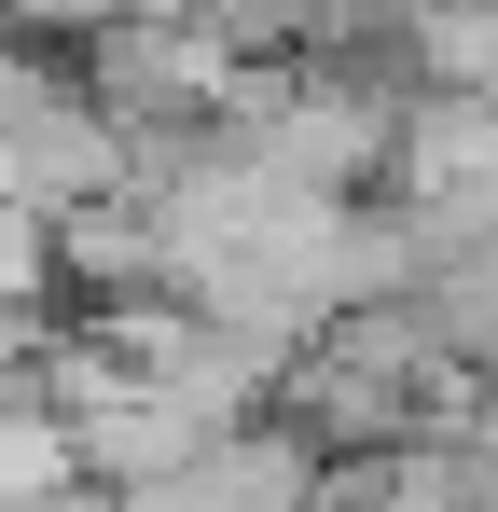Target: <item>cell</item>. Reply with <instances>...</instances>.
I'll return each mask as SVG.
<instances>
[{
  "instance_id": "6da1fadb",
  "label": "cell",
  "mask_w": 498,
  "mask_h": 512,
  "mask_svg": "<svg viewBox=\"0 0 498 512\" xmlns=\"http://www.w3.org/2000/svg\"><path fill=\"white\" fill-rule=\"evenodd\" d=\"M236 42H208L180 0H125V14H97L70 42V84L97 97V125H208L222 97H236Z\"/></svg>"
},
{
  "instance_id": "7a4b0ae2",
  "label": "cell",
  "mask_w": 498,
  "mask_h": 512,
  "mask_svg": "<svg viewBox=\"0 0 498 512\" xmlns=\"http://www.w3.org/2000/svg\"><path fill=\"white\" fill-rule=\"evenodd\" d=\"M319 457L291 443L277 416H249V429H208L180 471H153V485H125V512H319Z\"/></svg>"
},
{
  "instance_id": "3957f363",
  "label": "cell",
  "mask_w": 498,
  "mask_h": 512,
  "mask_svg": "<svg viewBox=\"0 0 498 512\" xmlns=\"http://www.w3.org/2000/svg\"><path fill=\"white\" fill-rule=\"evenodd\" d=\"M83 485V457H70V429H56V402H0V512H42V499H70Z\"/></svg>"
},
{
  "instance_id": "277c9868",
  "label": "cell",
  "mask_w": 498,
  "mask_h": 512,
  "mask_svg": "<svg viewBox=\"0 0 498 512\" xmlns=\"http://www.w3.org/2000/svg\"><path fill=\"white\" fill-rule=\"evenodd\" d=\"M0 305H28V319L56 305V222L42 208H0Z\"/></svg>"
}]
</instances>
